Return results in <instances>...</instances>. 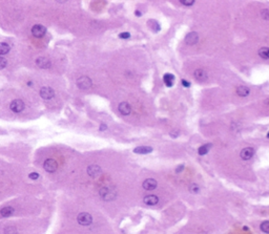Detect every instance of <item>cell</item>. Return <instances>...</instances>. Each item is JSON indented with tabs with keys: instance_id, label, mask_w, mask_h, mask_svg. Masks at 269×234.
<instances>
[{
	"instance_id": "1",
	"label": "cell",
	"mask_w": 269,
	"mask_h": 234,
	"mask_svg": "<svg viewBox=\"0 0 269 234\" xmlns=\"http://www.w3.org/2000/svg\"><path fill=\"white\" fill-rule=\"evenodd\" d=\"M100 196H101L104 201L110 202V201H113V199H115V197H116V192H115L112 188H110V187H104V188H102L101 190H100Z\"/></svg>"
},
{
	"instance_id": "2",
	"label": "cell",
	"mask_w": 269,
	"mask_h": 234,
	"mask_svg": "<svg viewBox=\"0 0 269 234\" xmlns=\"http://www.w3.org/2000/svg\"><path fill=\"white\" fill-rule=\"evenodd\" d=\"M77 220L80 225L82 226H89L93 222V217L89 213H86V212H82V213L78 214L77 216Z\"/></svg>"
},
{
	"instance_id": "3",
	"label": "cell",
	"mask_w": 269,
	"mask_h": 234,
	"mask_svg": "<svg viewBox=\"0 0 269 234\" xmlns=\"http://www.w3.org/2000/svg\"><path fill=\"white\" fill-rule=\"evenodd\" d=\"M91 78L86 77V76H83V77H80L77 80V86L80 89H88L91 87Z\"/></svg>"
},
{
	"instance_id": "4",
	"label": "cell",
	"mask_w": 269,
	"mask_h": 234,
	"mask_svg": "<svg viewBox=\"0 0 269 234\" xmlns=\"http://www.w3.org/2000/svg\"><path fill=\"white\" fill-rule=\"evenodd\" d=\"M24 107H25L24 102H23L22 100H19V99L14 100V101L10 104L11 110L14 112H21L23 109H24Z\"/></svg>"
},
{
	"instance_id": "5",
	"label": "cell",
	"mask_w": 269,
	"mask_h": 234,
	"mask_svg": "<svg viewBox=\"0 0 269 234\" xmlns=\"http://www.w3.org/2000/svg\"><path fill=\"white\" fill-rule=\"evenodd\" d=\"M46 33V29L41 24H36L32 27V34L33 36H35L36 38H41L45 35Z\"/></svg>"
},
{
	"instance_id": "6",
	"label": "cell",
	"mask_w": 269,
	"mask_h": 234,
	"mask_svg": "<svg viewBox=\"0 0 269 234\" xmlns=\"http://www.w3.org/2000/svg\"><path fill=\"white\" fill-rule=\"evenodd\" d=\"M40 96H41L42 99L44 100H50L52 98H54L55 96V91L53 88L51 87H42L40 89Z\"/></svg>"
},
{
	"instance_id": "7",
	"label": "cell",
	"mask_w": 269,
	"mask_h": 234,
	"mask_svg": "<svg viewBox=\"0 0 269 234\" xmlns=\"http://www.w3.org/2000/svg\"><path fill=\"white\" fill-rule=\"evenodd\" d=\"M44 169L48 172H55L57 170V167H58V164L55 160L53 159H48L43 164Z\"/></svg>"
},
{
	"instance_id": "8",
	"label": "cell",
	"mask_w": 269,
	"mask_h": 234,
	"mask_svg": "<svg viewBox=\"0 0 269 234\" xmlns=\"http://www.w3.org/2000/svg\"><path fill=\"white\" fill-rule=\"evenodd\" d=\"M253 154H255V149L251 147H246V148H244V149H242V151H241V153H240V157H241V159L245 160V161H248V160H250L251 157H253Z\"/></svg>"
},
{
	"instance_id": "9",
	"label": "cell",
	"mask_w": 269,
	"mask_h": 234,
	"mask_svg": "<svg viewBox=\"0 0 269 234\" xmlns=\"http://www.w3.org/2000/svg\"><path fill=\"white\" fill-rule=\"evenodd\" d=\"M198 41H199V36H198V34L196 32H191V33L187 34L186 37H185V42L188 45H193Z\"/></svg>"
},
{
	"instance_id": "10",
	"label": "cell",
	"mask_w": 269,
	"mask_h": 234,
	"mask_svg": "<svg viewBox=\"0 0 269 234\" xmlns=\"http://www.w3.org/2000/svg\"><path fill=\"white\" fill-rule=\"evenodd\" d=\"M101 172H102L101 168H100L98 165H91V166H88V168H87V173H88V175H91V178L99 176L100 174H101Z\"/></svg>"
},
{
	"instance_id": "11",
	"label": "cell",
	"mask_w": 269,
	"mask_h": 234,
	"mask_svg": "<svg viewBox=\"0 0 269 234\" xmlns=\"http://www.w3.org/2000/svg\"><path fill=\"white\" fill-rule=\"evenodd\" d=\"M36 64L40 68H50L51 67V61L45 57H39L36 59Z\"/></svg>"
},
{
	"instance_id": "12",
	"label": "cell",
	"mask_w": 269,
	"mask_h": 234,
	"mask_svg": "<svg viewBox=\"0 0 269 234\" xmlns=\"http://www.w3.org/2000/svg\"><path fill=\"white\" fill-rule=\"evenodd\" d=\"M157 181L153 178H147L143 182V188L145 190H153L157 188Z\"/></svg>"
},
{
	"instance_id": "13",
	"label": "cell",
	"mask_w": 269,
	"mask_h": 234,
	"mask_svg": "<svg viewBox=\"0 0 269 234\" xmlns=\"http://www.w3.org/2000/svg\"><path fill=\"white\" fill-rule=\"evenodd\" d=\"M193 75H195V78L197 79L198 81H200V82H205V81L208 79V75H207V73L202 68L197 69Z\"/></svg>"
},
{
	"instance_id": "14",
	"label": "cell",
	"mask_w": 269,
	"mask_h": 234,
	"mask_svg": "<svg viewBox=\"0 0 269 234\" xmlns=\"http://www.w3.org/2000/svg\"><path fill=\"white\" fill-rule=\"evenodd\" d=\"M119 111L123 114V116H128L131 111V107L127 102H122L119 104Z\"/></svg>"
},
{
	"instance_id": "15",
	"label": "cell",
	"mask_w": 269,
	"mask_h": 234,
	"mask_svg": "<svg viewBox=\"0 0 269 234\" xmlns=\"http://www.w3.org/2000/svg\"><path fill=\"white\" fill-rule=\"evenodd\" d=\"M144 203L146 204V205L148 206H155L158 204V202H159V199H158V196H156V195L153 194H150V195H147V196L144 197Z\"/></svg>"
},
{
	"instance_id": "16",
	"label": "cell",
	"mask_w": 269,
	"mask_h": 234,
	"mask_svg": "<svg viewBox=\"0 0 269 234\" xmlns=\"http://www.w3.org/2000/svg\"><path fill=\"white\" fill-rule=\"evenodd\" d=\"M153 151V148L148 147V146H139V147L134 148V153H139V154H146V153H150Z\"/></svg>"
},
{
	"instance_id": "17",
	"label": "cell",
	"mask_w": 269,
	"mask_h": 234,
	"mask_svg": "<svg viewBox=\"0 0 269 234\" xmlns=\"http://www.w3.org/2000/svg\"><path fill=\"white\" fill-rule=\"evenodd\" d=\"M250 90L247 86H244V85H241L237 88V93H238L240 97H247L249 95Z\"/></svg>"
},
{
	"instance_id": "18",
	"label": "cell",
	"mask_w": 269,
	"mask_h": 234,
	"mask_svg": "<svg viewBox=\"0 0 269 234\" xmlns=\"http://www.w3.org/2000/svg\"><path fill=\"white\" fill-rule=\"evenodd\" d=\"M13 213H14V209H13V207H10V206H8V207H3L1 210H0V215H1L2 217H8V216H11Z\"/></svg>"
},
{
	"instance_id": "19",
	"label": "cell",
	"mask_w": 269,
	"mask_h": 234,
	"mask_svg": "<svg viewBox=\"0 0 269 234\" xmlns=\"http://www.w3.org/2000/svg\"><path fill=\"white\" fill-rule=\"evenodd\" d=\"M163 80H164V83H165L166 86L170 87L174 85L175 77H174V75H172V74H165L163 77Z\"/></svg>"
},
{
	"instance_id": "20",
	"label": "cell",
	"mask_w": 269,
	"mask_h": 234,
	"mask_svg": "<svg viewBox=\"0 0 269 234\" xmlns=\"http://www.w3.org/2000/svg\"><path fill=\"white\" fill-rule=\"evenodd\" d=\"M259 56L261 58L268 60L269 59V47H261L259 50Z\"/></svg>"
},
{
	"instance_id": "21",
	"label": "cell",
	"mask_w": 269,
	"mask_h": 234,
	"mask_svg": "<svg viewBox=\"0 0 269 234\" xmlns=\"http://www.w3.org/2000/svg\"><path fill=\"white\" fill-rule=\"evenodd\" d=\"M211 148V144H205L199 148V154L200 156H204V154L208 153V151Z\"/></svg>"
},
{
	"instance_id": "22",
	"label": "cell",
	"mask_w": 269,
	"mask_h": 234,
	"mask_svg": "<svg viewBox=\"0 0 269 234\" xmlns=\"http://www.w3.org/2000/svg\"><path fill=\"white\" fill-rule=\"evenodd\" d=\"M11 47L8 43H0V55L3 56V55H6L8 52H10Z\"/></svg>"
},
{
	"instance_id": "23",
	"label": "cell",
	"mask_w": 269,
	"mask_h": 234,
	"mask_svg": "<svg viewBox=\"0 0 269 234\" xmlns=\"http://www.w3.org/2000/svg\"><path fill=\"white\" fill-rule=\"evenodd\" d=\"M260 228H261V230L263 231L264 233L269 234V220H265V222L262 223Z\"/></svg>"
},
{
	"instance_id": "24",
	"label": "cell",
	"mask_w": 269,
	"mask_h": 234,
	"mask_svg": "<svg viewBox=\"0 0 269 234\" xmlns=\"http://www.w3.org/2000/svg\"><path fill=\"white\" fill-rule=\"evenodd\" d=\"M189 191H190L191 193H198L200 191V186L198 184H196V183H193V184H190V186H189Z\"/></svg>"
},
{
	"instance_id": "25",
	"label": "cell",
	"mask_w": 269,
	"mask_h": 234,
	"mask_svg": "<svg viewBox=\"0 0 269 234\" xmlns=\"http://www.w3.org/2000/svg\"><path fill=\"white\" fill-rule=\"evenodd\" d=\"M4 234H16V229L14 228V227H6L5 229H4Z\"/></svg>"
},
{
	"instance_id": "26",
	"label": "cell",
	"mask_w": 269,
	"mask_h": 234,
	"mask_svg": "<svg viewBox=\"0 0 269 234\" xmlns=\"http://www.w3.org/2000/svg\"><path fill=\"white\" fill-rule=\"evenodd\" d=\"M8 65V60L3 57H0V69H3Z\"/></svg>"
},
{
	"instance_id": "27",
	"label": "cell",
	"mask_w": 269,
	"mask_h": 234,
	"mask_svg": "<svg viewBox=\"0 0 269 234\" xmlns=\"http://www.w3.org/2000/svg\"><path fill=\"white\" fill-rule=\"evenodd\" d=\"M261 16L263 17L264 19H266V20H269V10H262L261 11Z\"/></svg>"
},
{
	"instance_id": "28",
	"label": "cell",
	"mask_w": 269,
	"mask_h": 234,
	"mask_svg": "<svg viewBox=\"0 0 269 234\" xmlns=\"http://www.w3.org/2000/svg\"><path fill=\"white\" fill-rule=\"evenodd\" d=\"M181 3H182L183 5L190 6V5H193V4L195 3V1H193V0H182V1H181Z\"/></svg>"
},
{
	"instance_id": "29",
	"label": "cell",
	"mask_w": 269,
	"mask_h": 234,
	"mask_svg": "<svg viewBox=\"0 0 269 234\" xmlns=\"http://www.w3.org/2000/svg\"><path fill=\"white\" fill-rule=\"evenodd\" d=\"M119 37L122 38V39H128L129 37H131V35H129V33H127V32H125V33H122L119 35Z\"/></svg>"
},
{
	"instance_id": "30",
	"label": "cell",
	"mask_w": 269,
	"mask_h": 234,
	"mask_svg": "<svg viewBox=\"0 0 269 234\" xmlns=\"http://www.w3.org/2000/svg\"><path fill=\"white\" fill-rule=\"evenodd\" d=\"M29 178H32V180H37V178H39V174L36 173V172H32V173H29Z\"/></svg>"
},
{
	"instance_id": "31",
	"label": "cell",
	"mask_w": 269,
	"mask_h": 234,
	"mask_svg": "<svg viewBox=\"0 0 269 234\" xmlns=\"http://www.w3.org/2000/svg\"><path fill=\"white\" fill-rule=\"evenodd\" d=\"M182 84H183V86H185V87L190 86V83H189L188 81H185V80H182Z\"/></svg>"
},
{
	"instance_id": "32",
	"label": "cell",
	"mask_w": 269,
	"mask_h": 234,
	"mask_svg": "<svg viewBox=\"0 0 269 234\" xmlns=\"http://www.w3.org/2000/svg\"><path fill=\"white\" fill-rule=\"evenodd\" d=\"M183 169H184V166H183V165H180V166H179V167L176 169V172H177V173H179V172H181Z\"/></svg>"
},
{
	"instance_id": "33",
	"label": "cell",
	"mask_w": 269,
	"mask_h": 234,
	"mask_svg": "<svg viewBox=\"0 0 269 234\" xmlns=\"http://www.w3.org/2000/svg\"><path fill=\"white\" fill-rule=\"evenodd\" d=\"M107 127H106L105 124H101V127H100V130H104V129H106Z\"/></svg>"
},
{
	"instance_id": "34",
	"label": "cell",
	"mask_w": 269,
	"mask_h": 234,
	"mask_svg": "<svg viewBox=\"0 0 269 234\" xmlns=\"http://www.w3.org/2000/svg\"><path fill=\"white\" fill-rule=\"evenodd\" d=\"M267 138L269 139V131H268V133H267Z\"/></svg>"
}]
</instances>
